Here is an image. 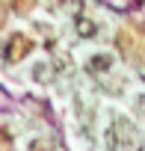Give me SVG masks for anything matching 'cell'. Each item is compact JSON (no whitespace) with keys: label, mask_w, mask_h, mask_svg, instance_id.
Segmentation results:
<instances>
[{"label":"cell","mask_w":145,"mask_h":151,"mask_svg":"<svg viewBox=\"0 0 145 151\" xmlns=\"http://www.w3.org/2000/svg\"><path fill=\"white\" fill-rule=\"evenodd\" d=\"M74 27H77V36H80V39H92V36L98 33V24H95L92 18H83V15L74 21Z\"/></svg>","instance_id":"obj_4"},{"label":"cell","mask_w":145,"mask_h":151,"mask_svg":"<svg viewBox=\"0 0 145 151\" xmlns=\"http://www.w3.org/2000/svg\"><path fill=\"white\" fill-rule=\"evenodd\" d=\"M33 77H36V80H47V62H39V65L33 68Z\"/></svg>","instance_id":"obj_5"},{"label":"cell","mask_w":145,"mask_h":151,"mask_svg":"<svg viewBox=\"0 0 145 151\" xmlns=\"http://www.w3.org/2000/svg\"><path fill=\"white\" fill-rule=\"evenodd\" d=\"M86 68H89L92 74H107V71L113 68V56H110V53H95Z\"/></svg>","instance_id":"obj_3"},{"label":"cell","mask_w":145,"mask_h":151,"mask_svg":"<svg viewBox=\"0 0 145 151\" xmlns=\"http://www.w3.org/2000/svg\"><path fill=\"white\" fill-rule=\"evenodd\" d=\"M133 142H136L133 124L116 116V119H113V127L107 130V145H110V148H118V145H133Z\"/></svg>","instance_id":"obj_1"},{"label":"cell","mask_w":145,"mask_h":151,"mask_svg":"<svg viewBox=\"0 0 145 151\" xmlns=\"http://www.w3.org/2000/svg\"><path fill=\"white\" fill-rule=\"evenodd\" d=\"M27 50H30V42H27L24 36H12V42H9L6 50H3V56H6L9 62H15V59H21Z\"/></svg>","instance_id":"obj_2"}]
</instances>
